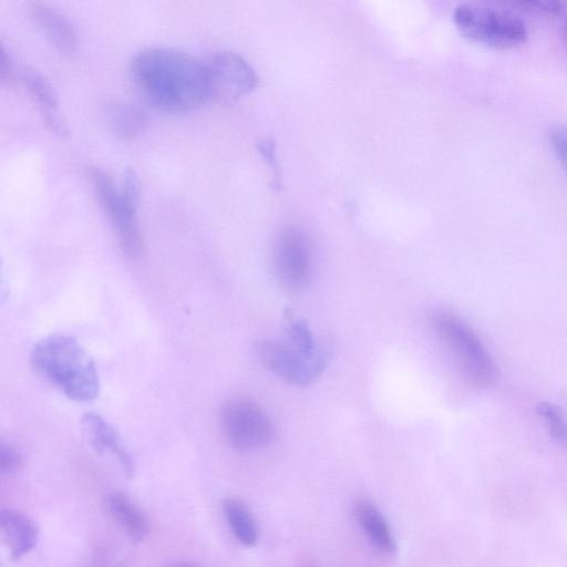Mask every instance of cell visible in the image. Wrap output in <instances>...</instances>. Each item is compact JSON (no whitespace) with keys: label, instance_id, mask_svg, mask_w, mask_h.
<instances>
[{"label":"cell","instance_id":"6da1fadb","mask_svg":"<svg viewBox=\"0 0 567 567\" xmlns=\"http://www.w3.org/2000/svg\"><path fill=\"white\" fill-rule=\"evenodd\" d=\"M130 72L144 99L161 111L188 112L209 100L205 61L185 52L143 49L133 56Z\"/></svg>","mask_w":567,"mask_h":567},{"label":"cell","instance_id":"7a4b0ae2","mask_svg":"<svg viewBox=\"0 0 567 567\" xmlns=\"http://www.w3.org/2000/svg\"><path fill=\"white\" fill-rule=\"evenodd\" d=\"M33 368L70 400L89 402L100 391L96 365L89 352L73 337L54 333L32 348Z\"/></svg>","mask_w":567,"mask_h":567},{"label":"cell","instance_id":"3957f363","mask_svg":"<svg viewBox=\"0 0 567 567\" xmlns=\"http://www.w3.org/2000/svg\"><path fill=\"white\" fill-rule=\"evenodd\" d=\"M430 322L470 385L488 389L496 382V363L471 326L446 309L434 310L430 316Z\"/></svg>","mask_w":567,"mask_h":567},{"label":"cell","instance_id":"277c9868","mask_svg":"<svg viewBox=\"0 0 567 567\" xmlns=\"http://www.w3.org/2000/svg\"><path fill=\"white\" fill-rule=\"evenodd\" d=\"M89 175L95 197L116 233L122 250L130 257L138 256L143 238L137 218L140 182L136 173L126 169L121 188L100 167H91Z\"/></svg>","mask_w":567,"mask_h":567},{"label":"cell","instance_id":"5b68a950","mask_svg":"<svg viewBox=\"0 0 567 567\" xmlns=\"http://www.w3.org/2000/svg\"><path fill=\"white\" fill-rule=\"evenodd\" d=\"M453 21L468 39L496 49L518 47L528 37L519 17L487 4L461 3L453 11Z\"/></svg>","mask_w":567,"mask_h":567},{"label":"cell","instance_id":"8992f818","mask_svg":"<svg viewBox=\"0 0 567 567\" xmlns=\"http://www.w3.org/2000/svg\"><path fill=\"white\" fill-rule=\"evenodd\" d=\"M220 424L228 442L239 451H254L268 445L276 432L268 414L257 403L244 398L225 402Z\"/></svg>","mask_w":567,"mask_h":567},{"label":"cell","instance_id":"52a82bcc","mask_svg":"<svg viewBox=\"0 0 567 567\" xmlns=\"http://www.w3.org/2000/svg\"><path fill=\"white\" fill-rule=\"evenodd\" d=\"M274 267L280 285L291 292L307 288L312 280V248L307 234L297 226H287L274 245Z\"/></svg>","mask_w":567,"mask_h":567},{"label":"cell","instance_id":"ba28073f","mask_svg":"<svg viewBox=\"0 0 567 567\" xmlns=\"http://www.w3.org/2000/svg\"><path fill=\"white\" fill-rule=\"evenodd\" d=\"M255 349L266 369L287 383L301 386L312 383L321 374L329 358L324 349L308 358L291 344L275 339H261Z\"/></svg>","mask_w":567,"mask_h":567},{"label":"cell","instance_id":"9c48e42d","mask_svg":"<svg viewBox=\"0 0 567 567\" xmlns=\"http://www.w3.org/2000/svg\"><path fill=\"white\" fill-rule=\"evenodd\" d=\"M206 63L209 100L229 104L251 92L258 82L248 61L233 51H219Z\"/></svg>","mask_w":567,"mask_h":567},{"label":"cell","instance_id":"30bf717a","mask_svg":"<svg viewBox=\"0 0 567 567\" xmlns=\"http://www.w3.org/2000/svg\"><path fill=\"white\" fill-rule=\"evenodd\" d=\"M81 423L93 449L110 455L125 475L131 476L134 472L132 455L113 425L95 413L84 414Z\"/></svg>","mask_w":567,"mask_h":567},{"label":"cell","instance_id":"8fae6325","mask_svg":"<svg viewBox=\"0 0 567 567\" xmlns=\"http://www.w3.org/2000/svg\"><path fill=\"white\" fill-rule=\"evenodd\" d=\"M17 78L37 102L49 128L58 135H64L66 127L61 120L58 97L50 82L29 66L18 68Z\"/></svg>","mask_w":567,"mask_h":567},{"label":"cell","instance_id":"7c38bea8","mask_svg":"<svg viewBox=\"0 0 567 567\" xmlns=\"http://www.w3.org/2000/svg\"><path fill=\"white\" fill-rule=\"evenodd\" d=\"M30 16L45 38L62 53H71L78 44V34L72 21L56 9L34 2Z\"/></svg>","mask_w":567,"mask_h":567},{"label":"cell","instance_id":"4fadbf2b","mask_svg":"<svg viewBox=\"0 0 567 567\" xmlns=\"http://www.w3.org/2000/svg\"><path fill=\"white\" fill-rule=\"evenodd\" d=\"M0 528L6 539L10 555L19 559L31 551L39 540L37 524L25 514L12 509L0 511Z\"/></svg>","mask_w":567,"mask_h":567},{"label":"cell","instance_id":"5bb4252c","mask_svg":"<svg viewBox=\"0 0 567 567\" xmlns=\"http://www.w3.org/2000/svg\"><path fill=\"white\" fill-rule=\"evenodd\" d=\"M354 516L362 533L378 551L392 554L395 550L392 529L374 503L369 499L358 501L354 505Z\"/></svg>","mask_w":567,"mask_h":567},{"label":"cell","instance_id":"9a60e30c","mask_svg":"<svg viewBox=\"0 0 567 567\" xmlns=\"http://www.w3.org/2000/svg\"><path fill=\"white\" fill-rule=\"evenodd\" d=\"M104 111L112 131L124 140L141 135L148 123L146 112L130 102L109 100L104 105Z\"/></svg>","mask_w":567,"mask_h":567},{"label":"cell","instance_id":"2e32d148","mask_svg":"<svg viewBox=\"0 0 567 567\" xmlns=\"http://www.w3.org/2000/svg\"><path fill=\"white\" fill-rule=\"evenodd\" d=\"M107 504L111 515L131 540L141 542L147 536L148 519L132 499L124 494L113 493Z\"/></svg>","mask_w":567,"mask_h":567},{"label":"cell","instance_id":"e0dca14e","mask_svg":"<svg viewBox=\"0 0 567 567\" xmlns=\"http://www.w3.org/2000/svg\"><path fill=\"white\" fill-rule=\"evenodd\" d=\"M223 512L227 525L238 543L246 547L254 546L259 538L257 523L249 508L237 498H226Z\"/></svg>","mask_w":567,"mask_h":567},{"label":"cell","instance_id":"ac0fdd59","mask_svg":"<svg viewBox=\"0 0 567 567\" xmlns=\"http://www.w3.org/2000/svg\"><path fill=\"white\" fill-rule=\"evenodd\" d=\"M286 331L290 344L308 358L316 357L320 350H317L315 338L306 321L295 319L286 315Z\"/></svg>","mask_w":567,"mask_h":567},{"label":"cell","instance_id":"d6986e66","mask_svg":"<svg viewBox=\"0 0 567 567\" xmlns=\"http://www.w3.org/2000/svg\"><path fill=\"white\" fill-rule=\"evenodd\" d=\"M536 411L544 420L549 435L567 449V421L560 408L551 402L542 401L537 404Z\"/></svg>","mask_w":567,"mask_h":567},{"label":"cell","instance_id":"ffe728a7","mask_svg":"<svg viewBox=\"0 0 567 567\" xmlns=\"http://www.w3.org/2000/svg\"><path fill=\"white\" fill-rule=\"evenodd\" d=\"M520 10L534 13L567 18V1L561 0H518L509 2Z\"/></svg>","mask_w":567,"mask_h":567},{"label":"cell","instance_id":"44dd1931","mask_svg":"<svg viewBox=\"0 0 567 567\" xmlns=\"http://www.w3.org/2000/svg\"><path fill=\"white\" fill-rule=\"evenodd\" d=\"M21 464L19 450L10 442L0 443V472L2 474L14 473Z\"/></svg>","mask_w":567,"mask_h":567},{"label":"cell","instance_id":"7402d4cb","mask_svg":"<svg viewBox=\"0 0 567 567\" xmlns=\"http://www.w3.org/2000/svg\"><path fill=\"white\" fill-rule=\"evenodd\" d=\"M549 143L560 164L567 172V127L556 126L549 132Z\"/></svg>","mask_w":567,"mask_h":567},{"label":"cell","instance_id":"603a6c76","mask_svg":"<svg viewBox=\"0 0 567 567\" xmlns=\"http://www.w3.org/2000/svg\"><path fill=\"white\" fill-rule=\"evenodd\" d=\"M18 69L14 61L3 44L0 48V79L1 82L16 80Z\"/></svg>","mask_w":567,"mask_h":567},{"label":"cell","instance_id":"cb8c5ba5","mask_svg":"<svg viewBox=\"0 0 567 567\" xmlns=\"http://www.w3.org/2000/svg\"><path fill=\"white\" fill-rule=\"evenodd\" d=\"M257 147L265 161L268 163L269 167L272 168L275 181L277 182V185H279L275 142L271 138H264L258 142Z\"/></svg>","mask_w":567,"mask_h":567},{"label":"cell","instance_id":"d4e9b609","mask_svg":"<svg viewBox=\"0 0 567 567\" xmlns=\"http://www.w3.org/2000/svg\"><path fill=\"white\" fill-rule=\"evenodd\" d=\"M162 567H198V566H196L194 564H190V563L176 561V563L167 564V565L162 566Z\"/></svg>","mask_w":567,"mask_h":567},{"label":"cell","instance_id":"484cf974","mask_svg":"<svg viewBox=\"0 0 567 567\" xmlns=\"http://www.w3.org/2000/svg\"><path fill=\"white\" fill-rule=\"evenodd\" d=\"M564 38H565V41L567 43V27L565 28V31H564Z\"/></svg>","mask_w":567,"mask_h":567}]
</instances>
